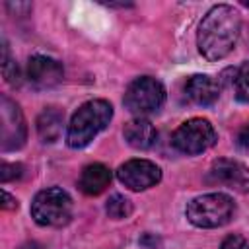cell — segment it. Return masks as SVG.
Here are the masks:
<instances>
[{
  "mask_svg": "<svg viewBox=\"0 0 249 249\" xmlns=\"http://www.w3.org/2000/svg\"><path fill=\"white\" fill-rule=\"evenodd\" d=\"M241 18L233 6L218 4L206 12L198 25L196 45L204 58L220 60L228 56L239 37Z\"/></svg>",
  "mask_w": 249,
  "mask_h": 249,
  "instance_id": "cell-1",
  "label": "cell"
},
{
  "mask_svg": "<svg viewBox=\"0 0 249 249\" xmlns=\"http://www.w3.org/2000/svg\"><path fill=\"white\" fill-rule=\"evenodd\" d=\"M113 119V107L105 99H89L78 107L72 115L66 130V142L70 148L88 146Z\"/></svg>",
  "mask_w": 249,
  "mask_h": 249,
  "instance_id": "cell-2",
  "label": "cell"
},
{
  "mask_svg": "<svg viewBox=\"0 0 249 249\" xmlns=\"http://www.w3.org/2000/svg\"><path fill=\"white\" fill-rule=\"evenodd\" d=\"M235 212L231 196L224 193H208L193 198L187 208V220L196 228H220L226 226Z\"/></svg>",
  "mask_w": 249,
  "mask_h": 249,
  "instance_id": "cell-3",
  "label": "cell"
},
{
  "mask_svg": "<svg viewBox=\"0 0 249 249\" xmlns=\"http://www.w3.org/2000/svg\"><path fill=\"white\" fill-rule=\"evenodd\" d=\"M31 218L39 226L58 228L72 218V198L60 187H49L35 195L31 202Z\"/></svg>",
  "mask_w": 249,
  "mask_h": 249,
  "instance_id": "cell-4",
  "label": "cell"
},
{
  "mask_svg": "<svg viewBox=\"0 0 249 249\" xmlns=\"http://www.w3.org/2000/svg\"><path fill=\"white\" fill-rule=\"evenodd\" d=\"M123 101H124V107L138 117L156 113L165 101V88L156 78L142 76L128 84Z\"/></svg>",
  "mask_w": 249,
  "mask_h": 249,
  "instance_id": "cell-5",
  "label": "cell"
},
{
  "mask_svg": "<svg viewBox=\"0 0 249 249\" xmlns=\"http://www.w3.org/2000/svg\"><path fill=\"white\" fill-rule=\"evenodd\" d=\"M214 142H216V130L210 124V121L202 117L185 121L183 124L177 126V130L171 136V144L179 152L189 156L206 152L208 148L214 146Z\"/></svg>",
  "mask_w": 249,
  "mask_h": 249,
  "instance_id": "cell-6",
  "label": "cell"
},
{
  "mask_svg": "<svg viewBox=\"0 0 249 249\" xmlns=\"http://www.w3.org/2000/svg\"><path fill=\"white\" fill-rule=\"evenodd\" d=\"M0 132H2L0 144L4 152L19 150L25 144L27 126H25L21 109L16 101H12L6 95H2L0 99Z\"/></svg>",
  "mask_w": 249,
  "mask_h": 249,
  "instance_id": "cell-7",
  "label": "cell"
},
{
  "mask_svg": "<svg viewBox=\"0 0 249 249\" xmlns=\"http://www.w3.org/2000/svg\"><path fill=\"white\" fill-rule=\"evenodd\" d=\"M117 177L130 191H146L160 183L161 169L150 160H128L117 169Z\"/></svg>",
  "mask_w": 249,
  "mask_h": 249,
  "instance_id": "cell-8",
  "label": "cell"
},
{
  "mask_svg": "<svg viewBox=\"0 0 249 249\" xmlns=\"http://www.w3.org/2000/svg\"><path fill=\"white\" fill-rule=\"evenodd\" d=\"M210 181L226 185L237 193H247L249 191V167L243 165L241 161L220 158L212 163L210 171Z\"/></svg>",
  "mask_w": 249,
  "mask_h": 249,
  "instance_id": "cell-9",
  "label": "cell"
},
{
  "mask_svg": "<svg viewBox=\"0 0 249 249\" xmlns=\"http://www.w3.org/2000/svg\"><path fill=\"white\" fill-rule=\"evenodd\" d=\"M27 78L37 88H53L62 82L64 68L58 60L45 56V54H33L27 62Z\"/></svg>",
  "mask_w": 249,
  "mask_h": 249,
  "instance_id": "cell-10",
  "label": "cell"
},
{
  "mask_svg": "<svg viewBox=\"0 0 249 249\" xmlns=\"http://www.w3.org/2000/svg\"><path fill=\"white\" fill-rule=\"evenodd\" d=\"M185 95L196 105H212L220 95V86L208 74H195L185 82Z\"/></svg>",
  "mask_w": 249,
  "mask_h": 249,
  "instance_id": "cell-11",
  "label": "cell"
},
{
  "mask_svg": "<svg viewBox=\"0 0 249 249\" xmlns=\"http://www.w3.org/2000/svg\"><path fill=\"white\" fill-rule=\"evenodd\" d=\"M123 134H124V140L128 142V146H132L136 150L152 148L156 144V138H158V132H156L154 124L148 119H142V117H136V119L128 121L123 128Z\"/></svg>",
  "mask_w": 249,
  "mask_h": 249,
  "instance_id": "cell-12",
  "label": "cell"
},
{
  "mask_svg": "<svg viewBox=\"0 0 249 249\" xmlns=\"http://www.w3.org/2000/svg\"><path fill=\"white\" fill-rule=\"evenodd\" d=\"M111 183V171L107 165L103 163H89L82 169L80 173V181H78V187L82 193L89 195V196H95L99 193H103Z\"/></svg>",
  "mask_w": 249,
  "mask_h": 249,
  "instance_id": "cell-13",
  "label": "cell"
},
{
  "mask_svg": "<svg viewBox=\"0 0 249 249\" xmlns=\"http://www.w3.org/2000/svg\"><path fill=\"white\" fill-rule=\"evenodd\" d=\"M64 124V113L56 107H47L37 117V134L45 144H53L60 138Z\"/></svg>",
  "mask_w": 249,
  "mask_h": 249,
  "instance_id": "cell-14",
  "label": "cell"
},
{
  "mask_svg": "<svg viewBox=\"0 0 249 249\" xmlns=\"http://www.w3.org/2000/svg\"><path fill=\"white\" fill-rule=\"evenodd\" d=\"M105 212L113 220H124L132 214V202L123 195H111L105 204Z\"/></svg>",
  "mask_w": 249,
  "mask_h": 249,
  "instance_id": "cell-15",
  "label": "cell"
},
{
  "mask_svg": "<svg viewBox=\"0 0 249 249\" xmlns=\"http://www.w3.org/2000/svg\"><path fill=\"white\" fill-rule=\"evenodd\" d=\"M233 93L239 101L249 103V62H243L233 76Z\"/></svg>",
  "mask_w": 249,
  "mask_h": 249,
  "instance_id": "cell-16",
  "label": "cell"
},
{
  "mask_svg": "<svg viewBox=\"0 0 249 249\" xmlns=\"http://www.w3.org/2000/svg\"><path fill=\"white\" fill-rule=\"evenodd\" d=\"M2 74H4V78H6V82H8L10 86H19V68H18V64L10 58L6 41L2 43Z\"/></svg>",
  "mask_w": 249,
  "mask_h": 249,
  "instance_id": "cell-17",
  "label": "cell"
},
{
  "mask_svg": "<svg viewBox=\"0 0 249 249\" xmlns=\"http://www.w3.org/2000/svg\"><path fill=\"white\" fill-rule=\"evenodd\" d=\"M21 175H23V165H21V163H8V161H2V165H0V181H2V183L19 179Z\"/></svg>",
  "mask_w": 249,
  "mask_h": 249,
  "instance_id": "cell-18",
  "label": "cell"
},
{
  "mask_svg": "<svg viewBox=\"0 0 249 249\" xmlns=\"http://www.w3.org/2000/svg\"><path fill=\"white\" fill-rule=\"evenodd\" d=\"M220 249H249V245H247L245 237H241V235H237V233H231V235H228V237L222 241Z\"/></svg>",
  "mask_w": 249,
  "mask_h": 249,
  "instance_id": "cell-19",
  "label": "cell"
},
{
  "mask_svg": "<svg viewBox=\"0 0 249 249\" xmlns=\"http://www.w3.org/2000/svg\"><path fill=\"white\" fill-rule=\"evenodd\" d=\"M235 142L239 148L243 150H249V123H245L239 130H237V136H235Z\"/></svg>",
  "mask_w": 249,
  "mask_h": 249,
  "instance_id": "cell-20",
  "label": "cell"
},
{
  "mask_svg": "<svg viewBox=\"0 0 249 249\" xmlns=\"http://www.w3.org/2000/svg\"><path fill=\"white\" fill-rule=\"evenodd\" d=\"M2 208L4 210H16L18 208V200L8 191H2Z\"/></svg>",
  "mask_w": 249,
  "mask_h": 249,
  "instance_id": "cell-21",
  "label": "cell"
},
{
  "mask_svg": "<svg viewBox=\"0 0 249 249\" xmlns=\"http://www.w3.org/2000/svg\"><path fill=\"white\" fill-rule=\"evenodd\" d=\"M243 4H245V6H247V8H249V2H243Z\"/></svg>",
  "mask_w": 249,
  "mask_h": 249,
  "instance_id": "cell-22",
  "label": "cell"
}]
</instances>
